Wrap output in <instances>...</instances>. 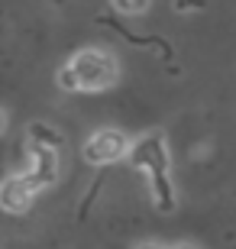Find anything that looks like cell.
<instances>
[{
	"instance_id": "6da1fadb",
	"label": "cell",
	"mask_w": 236,
	"mask_h": 249,
	"mask_svg": "<svg viewBox=\"0 0 236 249\" xmlns=\"http://www.w3.org/2000/svg\"><path fill=\"white\" fill-rule=\"evenodd\" d=\"M68 68L74 71L78 91H107L120 81L117 58L104 49H81L78 55L68 58Z\"/></svg>"
},
{
	"instance_id": "7a4b0ae2",
	"label": "cell",
	"mask_w": 236,
	"mask_h": 249,
	"mask_svg": "<svg viewBox=\"0 0 236 249\" xmlns=\"http://www.w3.org/2000/svg\"><path fill=\"white\" fill-rule=\"evenodd\" d=\"M129 152H133V146H129L127 133H120V129H97L84 142V159L91 165H110V162L129 159Z\"/></svg>"
},
{
	"instance_id": "3957f363",
	"label": "cell",
	"mask_w": 236,
	"mask_h": 249,
	"mask_svg": "<svg viewBox=\"0 0 236 249\" xmlns=\"http://www.w3.org/2000/svg\"><path fill=\"white\" fill-rule=\"evenodd\" d=\"M129 165L149 172V178L165 175L168 172V149H165L162 133H149V136L139 139L136 146H133V152H129Z\"/></svg>"
},
{
	"instance_id": "277c9868",
	"label": "cell",
	"mask_w": 236,
	"mask_h": 249,
	"mask_svg": "<svg viewBox=\"0 0 236 249\" xmlns=\"http://www.w3.org/2000/svg\"><path fill=\"white\" fill-rule=\"evenodd\" d=\"M36 181L23 172V175H10L0 188V204H3V211L7 213H26L36 201Z\"/></svg>"
},
{
	"instance_id": "5b68a950",
	"label": "cell",
	"mask_w": 236,
	"mask_h": 249,
	"mask_svg": "<svg viewBox=\"0 0 236 249\" xmlns=\"http://www.w3.org/2000/svg\"><path fill=\"white\" fill-rule=\"evenodd\" d=\"M26 175L36 181V188L55 185V178H58V156H55L52 146H39V142H33V146H29Z\"/></svg>"
},
{
	"instance_id": "8992f818",
	"label": "cell",
	"mask_w": 236,
	"mask_h": 249,
	"mask_svg": "<svg viewBox=\"0 0 236 249\" xmlns=\"http://www.w3.org/2000/svg\"><path fill=\"white\" fill-rule=\"evenodd\" d=\"M152 201L159 211H175V188L168 181V172L165 175H152Z\"/></svg>"
},
{
	"instance_id": "52a82bcc",
	"label": "cell",
	"mask_w": 236,
	"mask_h": 249,
	"mask_svg": "<svg viewBox=\"0 0 236 249\" xmlns=\"http://www.w3.org/2000/svg\"><path fill=\"white\" fill-rule=\"evenodd\" d=\"M29 139H33V142H39V146H62V133H58V129H52L49 126V123H33V126H29Z\"/></svg>"
},
{
	"instance_id": "ba28073f",
	"label": "cell",
	"mask_w": 236,
	"mask_h": 249,
	"mask_svg": "<svg viewBox=\"0 0 236 249\" xmlns=\"http://www.w3.org/2000/svg\"><path fill=\"white\" fill-rule=\"evenodd\" d=\"M145 7H149V0H113V10L127 13V17H139V13H145Z\"/></svg>"
},
{
	"instance_id": "9c48e42d",
	"label": "cell",
	"mask_w": 236,
	"mask_h": 249,
	"mask_svg": "<svg viewBox=\"0 0 236 249\" xmlns=\"http://www.w3.org/2000/svg\"><path fill=\"white\" fill-rule=\"evenodd\" d=\"M58 88L62 91H78V81H74V71L65 65V68H58Z\"/></svg>"
},
{
	"instance_id": "30bf717a",
	"label": "cell",
	"mask_w": 236,
	"mask_h": 249,
	"mask_svg": "<svg viewBox=\"0 0 236 249\" xmlns=\"http://www.w3.org/2000/svg\"><path fill=\"white\" fill-rule=\"evenodd\" d=\"M178 10H194V7H204V0H175Z\"/></svg>"
},
{
	"instance_id": "8fae6325",
	"label": "cell",
	"mask_w": 236,
	"mask_h": 249,
	"mask_svg": "<svg viewBox=\"0 0 236 249\" xmlns=\"http://www.w3.org/2000/svg\"><path fill=\"white\" fill-rule=\"evenodd\" d=\"M139 249H155V246H139Z\"/></svg>"
},
{
	"instance_id": "7c38bea8",
	"label": "cell",
	"mask_w": 236,
	"mask_h": 249,
	"mask_svg": "<svg viewBox=\"0 0 236 249\" xmlns=\"http://www.w3.org/2000/svg\"><path fill=\"white\" fill-rule=\"evenodd\" d=\"M182 249H188V246H182Z\"/></svg>"
}]
</instances>
